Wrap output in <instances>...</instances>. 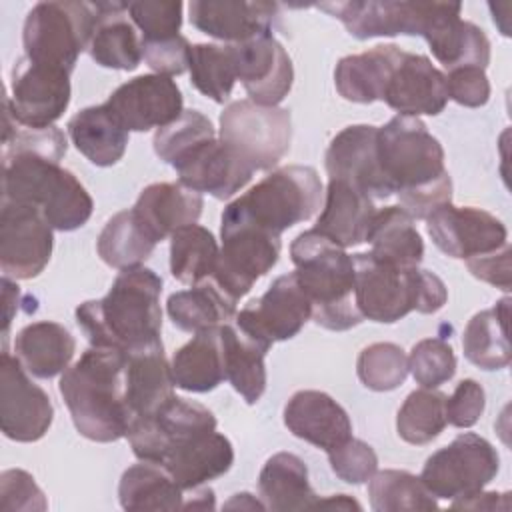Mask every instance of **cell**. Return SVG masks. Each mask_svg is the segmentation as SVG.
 I'll return each instance as SVG.
<instances>
[{
	"label": "cell",
	"mask_w": 512,
	"mask_h": 512,
	"mask_svg": "<svg viewBox=\"0 0 512 512\" xmlns=\"http://www.w3.org/2000/svg\"><path fill=\"white\" fill-rule=\"evenodd\" d=\"M378 160L400 206L416 220L452 202L444 148L416 116L396 114L378 128Z\"/></svg>",
	"instance_id": "1"
},
{
	"label": "cell",
	"mask_w": 512,
	"mask_h": 512,
	"mask_svg": "<svg viewBox=\"0 0 512 512\" xmlns=\"http://www.w3.org/2000/svg\"><path fill=\"white\" fill-rule=\"evenodd\" d=\"M162 278L144 266L122 270L108 294L76 308V322L90 346L132 354L162 342Z\"/></svg>",
	"instance_id": "2"
},
{
	"label": "cell",
	"mask_w": 512,
	"mask_h": 512,
	"mask_svg": "<svg viewBox=\"0 0 512 512\" xmlns=\"http://www.w3.org/2000/svg\"><path fill=\"white\" fill-rule=\"evenodd\" d=\"M60 394L76 430L92 442H116L134 420L126 402V354L90 346L60 376Z\"/></svg>",
	"instance_id": "3"
},
{
	"label": "cell",
	"mask_w": 512,
	"mask_h": 512,
	"mask_svg": "<svg viewBox=\"0 0 512 512\" xmlns=\"http://www.w3.org/2000/svg\"><path fill=\"white\" fill-rule=\"evenodd\" d=\"M2 164V200L38 208L60 232H72L92 216V196L58 160L34 150H2Z\"/></svg>",
	"instance_id": "4"
},
{
	"label": "cell",
	"mask_w": 512,
	"mask_h": 512,
	"mask_svg": "<svg viewBox=\"0 0 512 512\" xmlns=\"http://www.w3.org/2000/svg\"><path fill=\"white\" fill-rule=\"evenodd\" d=\"M290 258L318 326L344 332L362 322L354 300V262L342 246L312 228L292 240Z\"/></svg>",
	"instance_id": "5"
},
{
	"label": "cell",
	"mask_w": 512,
	"mask_h": 512,
	"mask_svg": "<svg viewBox=\"0 0 512 512\" xmlns=\"http://www.w3.org/2000/svg\"><path fill=\"white\" fill-rule=\"evenodd\" d=\"M354 300L362 318L394 324L412 310L434 314L448 300L440 276L418 266H396L372 252L352 254Z\"/></svg>",
	"instance_id": "6"
},
{
	"label": "cell",
	"mask_w": 512,
	"mask_h": 512,
	"mask_svg": "<svg viewBox=\"0 0 512 512\" xmlns=\"http://www.w3.org/2000/svg\"><path fill=\"white\" fill-rule=\"evenodd\" d=\"M96 22V2H38L24 20V56L36 64L72 74L78 56L90 46Z\"/></svg>",
	"instance_id": "7"
},
{
	"label": "cell",
	"mask_w": 512,
	"mask_h": 512,
	"mask_svg": "<svg viewBox=\"0 0 512 512\" xmlns=\"http://www.w3.org/2000/svg\"><path fill=\"white\" fill-rule=\"evenodd\" d=\"M220 254L214 268V282L234 300L246 296L258 278L268 274L280 256V234H274L232 200L220 218Z\"/></svg>",
	"instance_id": "8"
},
{
	"label": "cell",
	"mask_w": 512,
	"mask_h": 512,
	"mask_svg": "<svg viewBox=\"0 0 512 512\" xmlns=\"http://www.w3.org/2000/svg\"><path fill=\"white\" fill-rule=\"evenodd\" d=\"M262 228L282 234L310 220L322 202V182L312 166H282L234 200Z\"/></svg>",
	"instance_id": "9"
},
{
	"label": "cell",
	"mask_w": 512,
	"mask_h": 512,
	"mask_svg": "<svg viewBox=\"0 0 512 512\" xmlns=\"http://www.w3.org/2000/svg\"><path fill=\"white\" fill-rule=\"evenodd\" d=\"M254 172L274 168L290 150L292 118L278 106L230 102L220 114V136Z\"/></svg>",
	"instance_id": "10"
},
{
	"label": "cell",
	"mask_w": 512,
	"mask_h": 512,
	"mask_svg": "<svg viewBox=\"0 0 512 512\" xmlns=\"http://www.w3.org/2000/svg\"><path fill=\"white\" fill-rule=\"evenodd\" d=\"M498 470L496 448L486 438L464 432L428 456L420 480L436 498L456 500L480 492L496 478Z\"/></svg>",
	"instance_id": "11"
},
{
	"label": "cell",
	"mask_w": 512,
	"mask_h": 512,
	"mask_svg": "<svg viewBox=\"0 0 512 512\" xmlns=\"http://www.w3.org/2000/svg\"><path fill=\"white\" fill-rule=\"evenodd\" d=\"M450 2H398V0H350L322 2L320 10L338 18L348 34L358 40L378 36H422L446 12Z\"/></svg>",
	"instance_id": "12"
},
{
	"label": "cell",
	"mask_w": 512,
	"mask_h": 512,
	"mask_svg": "<svg viewBox=\"0 0 512 512\" xmlns=\"http://www.w3.org/2000/svg\"><path fill=\"white\" fill-rule=\"evenodd\" d=\"M70 104V72L22 56L10 76L4 106L24 128H50Z\"/></svg>",
	"instance_id": "13"
},
{
	"label": "cell",
	"mask_w": 512,
	"mask_h": 512,
	"mask_svg": "<svg viewBox=\"0 0 512 512\" xmlns=\"http://www.w3.org/2000/svg\"><path fill=\"white\" fill-rule=\"evenodd\" d=\"M312 318V302L300 288L296 274L278 276L256 300L236 312L234 324L270 350L274 342L294 338Z\"/></svg>",
	"instance_id": "14"
},
{
	"label": "cell",
	"mask_w": 512,
	"mask_h": 512,
	"mask_svg": "<svg viewBox=\"0 0 512 512\" xmlns=\"http://www.w3.org/2000/svg\"><path fill=\"white\" fill-rule=\"evenodd\" d=\"M212 430L216 418L204 404L170 396L152 414L136 416L126 436L138 460L160 464L178 442Z\"/></svg>",
	"instance_id": "15"
},
{
	"label": "cell",
	"mask_w": 512,
	"mask_h": 512,
	"mask_svg": "<svg viewBox=\"0 0 512 512\" xmlns=\"http://www.w3.org/2000/svg\"><path fill=\"white\" fill-rule=\"evenodd\" d=\"M52 230L38 208L2 200L0 268L4 276L14 280L36 278L50 262Z\"/></svg>",
	"instance_id": "16"
},
{
	"label": "cell",
	"mask_w": 512,
	"mask_h": 512,
	"mask_svg": "<svg viewBox=\"0 0 512 512\" xmlns=\"http://www.w3.org/2000/svg\"><path fill=\"white\" fill-rule=\"evenodd\" d=\"M54 418L50 396L28 378L26 368L8 350L0 356V426L14 442L40 440Z\"/></svg>",
	"instance_id": "17"
},
{
	"label": "cell",
	"mask_w": 512,
	"mask_h": 512,
	"mask_svg": "<svg viewBox=\"0 0 512 512\" xmlns=\"http://www.w3.org/2000/svg\"><path fill=\"white\" fill-rule=\"evenodd\" d=\"M426 230L438 250L460 260L490 254L508 244V230L500 218L452 202L442 204L426 218Z\"/></svg>",
	"instance_id": "18"
},
{
	"label": "cell",
	"mask_w": 512,
	"mask_h": 512,
	"mask_svg": "<svg viewBox=\"0 0 512 512\" xmlns=\"http://www.w3.org/2000/svg\"><path fill=\"white\" fill-rule=\"evenodd\" d=\"M104 104L126 132L164 128L184 110L178 84L160 74H142L120 84Z\"/></svg>",
	"instance_id": "19"
},
{
	"label": "cell",
	"mask_w": 512,
	"mask_h": 512,
	"mask_svg": "<svg viewBox=\"0 0 512 512\" xmlns=\"http://www.w3.org/2000/svg\"><path fill=\"white\" fill-rule=\"evenodd\" d=\"M230 46L236 78L242 82L250 100L262 106H278L294 82V68L286 48L272 32Z\"/></svg>",
	"instance_id": "20"
},
{
	"label": "cell",
	"mask_w": 512,
	"mask_h": 512,
	"mask_svg": "<svg viewBox=\"0 0 512 512\" xmlns=\"http://www.w3.org/2000/svg\"><path fill=\"white\" fill-rule=\"evenodd\" d=\"M172 168L176 170L180 184L200 194L206 192L216 200L234 196L254 174V170L216 136L194 144L172 164Z\"/></svg>",
	"instance_id": "21"
},
{
	"label": "cell",
	"mask_w": 512,
	"mask_h": 512,
	"mask_svg": "<svg viewBox=\"0 0 512 512\" xmlns=\"http://www.w3.org/2000/svg\"><path fill=\"white\" fill-rule=\"evenodd\" d=\"M326 172L334 180H346L362 188L372 200L392 196L378 160V128L354 124L340 130L324 154Z\"/></svg>",
	"instance_id": "22"
},
{
	"label": "cell",
	"mask_w": 512,
	"mask_h": 512,
	"mask_svg": "<svg viewBox=\"0 0 512 512\" xmlns=\"http://www.w3.org/2000/svg\"><path fill=\"white\" fill-rule=\"evenodd\" d=\"M276 2L194 0L188 4L190 24L224 44H240L268 34L278 16Z\"/></svg>",
	"instance_id": "23"
},
{
	"label": "cell",
	"mask_w": 512,
	"mask_h": 512,
	"mask_svg": "<svg viewBox=\"0 0 512 512\" xmlns=\"http://www.w3.org/2000/svg\"><path fill=\"white\" fill-rule=\"evenodd\" d=\"M382 102L402 116H436L448 104L446 74L430 58L404 52L384 90Z\"/></svg>",
	"instance_id": "24"
},
{
	"label": "cell",
	"mask_w": 512,
	"mask_h": 512,
	"mask_svg": "<svg viewBox=\"0 0 512 512\" xmlns=\"http://www.w3.org/2000/svg\"><path fill=\"white\" fill-rule=\"evenodd\" d=\"M284 424L296 438L326 452L352 438L348 412L320 390L294 392L284 406Z\"/></svg>",
	"instance_id": "25"
},
{
	"label": "cell",
	"mask_w": 512,
	"mask_h": 512,
	"mask_svg": "<svg viewBox=\"0 0 512 512\" xmlns=\"http://www.w3.org/2000/svg\"><path fill=\"white\" fill-rule=\"evenodd\" d=\"M202 208L200 192L180 182H154L140 192L132 210L148 236L158 244L176 230L196 224Z\"/></svg>",
	"instance_id": "26"
},
{
	"label": "cell",
	"mask_w": 512,
	"mask_h": 512,
	"mask_svg": "<svg viewBox=\"0 0 512 512\" xmlns=\"http://www.w3.org/2000/svg\"><path fill=\"white\" fill-rule=\"evenodd\" d=\"M232 462V442L224 434L212 430L190 436L172 446L160 466H164L186 492L226 474L232 468Z\"/></svg>",
	"instance_id": "27"
},
{
	"label": "cell",
	"mask_w": 512,
	"mask_h": 512,
	"mask_svg": "<svg viewBox=\"0 0 512 512\" xmlns=\"http://www.w3.org/2000/svg\"><path fill=\"white\" fill-rule=\"evenodd\" d=\"M376 214L372 198L346 180H328L324 208L314 230L342 248L366 242L368 228Z\"/></svg>",
	"instance_id": "28"
},
{
	"label": "cell",
	"mask_w": 512,
	"mask_h": 512,
	"mask_svg": "<svg viewBox=\"0 0 512 512\" xmlns=\"http://www.w3.org/2000/svg\"><path fill=\"white\" fill-rule=\"evenodd\" d=\"M462 4L450 2L448 10L436 18V22L424 34L432 56L446 68L478 66L490 64V40L480 26L462 20Z\"/></svg>",
	"instance_id": "29"
},
{
	"label": "cell",
	"mask_w": 512,
	"mask_h": 512,
	"mask_svg": "<svg viewBox=\"0 0 512 512\" xmlns=\"http://www.w3.org/2000/svg\"><path fill=\"white\" fill-rule=\"evenodd\" d=\"M404 50L396 44H378L360 54H350L338 60L334 84L344 100L372 104L382 100L384 90L402 60Z\"/></svg>",
	"instance_id": "30"
},
{
	"label": "cell",
	"mask_w": 512,
	"mask_h": 512,
	"mask_svg": "<svg viewBox=\"0 0 512 512\" xmlns=\"http://www.w3.org/2000/svg\"><path fill=\"white\" fill-rule=\"evenodd\" d=\"M98 22L90 38V58L102 68L134 70L142 62V38L128 20V4L96 2Z\"/></svg>",
	"instance_id": "31"
},
{
	"label": "cell",
	"mask_w": 512,
	"mask_h": 512,
	"mask_svg": "<svg viewBox=\"0 0 512 512\" xmlns=\"http://www.w3.org/2000/svg\"><path fill=\"white\" fill-rule=\"evenodd\" d=\"M14 352L28 374L48 380L70 366L76 352V340L62 324L38 320L16 334Z\"/></svg>",
	"instance_id": "32"
},
{
	"label": "cell",
	"mask_w": 512,
	"mask_h": 512,
	"mask_svg": "<svg viewBox=\"0 0 512 512\" xmlns=\"http://www.w3.org/2000/svg\"><path fill=\"white\" fill-rule=\"evenodd\" d=\"M174 386L162 342L126 354V402L134 418L152 414L174 396Z\"/></svg>",
	"instance_id": "33"
},
{
	"label": "cell",
	"mask_w": 512,
	"mask_h": 512,
	"mask_svg": "<svg viewBox=\"0 0 512 512\" xmlns=\"http://www.w3.org/2000/svg\"><path fill=\"white\" fill-rule=\"evenodd\" d=\"M258 492L272 512L310 510L318 502L304 460L292 452H276L266 460L258 476Z\"/></svg>",
	"instance_id": "34"
},
{
	"label": "cell",
	"mask_w": 512,
	"mask_h": 512,
	"mask_svg": "<svg viewBox=\"0 0 512 512\" xmlns=\"http://www.w3.org/2000/svg\"><path fill=\"white\" fill-rule=\"evenodd\" d=\"M174 384L186 392L204 394L226 380L220 326L194 332L170 362Z\"/></svg>",
	"instance_id": "35"
},
{
	"label": "cell",
	"mask_w": 512,
	"mask_h": 512,
	"mask_svg": "<svg viewBox=\"0 0 512 512\" xmlns=\"http://www.w3.org/2000/svg\"><path fill=\"white\" fill-rule=\"evenodd\" d=\"M68 136L76 150L94 166H112L122 160L128 146V132L118 124L106 104L88 106L68 120Z\"/></svg>",
	"instance_id": "36"
},
{
	"label": "cell",
	"mask_w": 512,
	"mask_h": 512,
	"mask_svg": "<svg viewBox=\"0 0 512 512\" xmlns=\"http://www.w3.org/2000/svg\"><path fill=\"white\" fill-rule=\"evenodd\" d=\"M236 302L224 292L214 278H206L188 290H178L168 296L166 312L172 324L184 332H200L228 324L236 318Z\"/></svg>",
	"instance_id": "37"
},
{
	"label": "cell",
	"mask_w": 512,
	"mask_h": 512,
	"mask_svg": "<svg viewBox=\"0 0 512 512\" xmlns=\"http://www.w3.org/2000/svg\"><path fill=\"white\" fill-rule=\"evenodd\" d=\"M508 316L510 298L506 296L468 320L462 334V348L468 362L482 370H502L510 364Z\"/></svg>",
	"instance_id": "38"
},
{
	"label": "cell",
	"mask_w": 512,
	"mask_h": 512,
	"mask_svg": "<svg viewBox=\"0 0 512 512\" xmlns=\"http://www.w3.org/2000/svg\"><path fill=\"white\" fill-rule=\"evenodd\" d=\"M224 372L232 388L246 400L256 404L266 390V346L246 336L236 324L228 322L220 326Z\"/></svg>",
	"instance_id": "39"
},
{
	"label": "cell",
	"mask_w": 512,
	"mask_h": 512,
	"mask_svg": "<svg viewBox=\"0 0 512 512\" xmlns=\"http://www.w3.org/2000/svg\"><path fill=\"white\" fill-rule=\"evenodd\" d=\"M120 506L130 512L182 510L184 490L170 472L154 462L134 464L124 470L118 484Z\"/></svg>",
	"instance_id": "40"
},
{
	"label": "cell",
	"mask_w": 512,
	"mask_h": 512,
	"mask_svg": "<svg viewBox=\"0 0 512 512\" xmlns=\"http://www.w3.org/2000/svg\"><path fill=\"white\" fill-rule=\"evenodd\" d=\"M366 242L372 254L396 266H418L424 256V242L414 226V218L402 206L376 210Z\"/></svg>",
	"instance_id": "41"
},
{
	"label": "cell",
	"mask_w": 512,
	"mask_h": 512,
	"mask_svg": "<svg viewBox=\"0 0 512 512\" xmlns=\"http://www.w3.org/2000/svg\"><path fill=\"white\" fill-rule=\"evenodd\" d=\"M154 248L156 242L142 228L132 208L114 214L104 224L96 242V250L102 262L116 270L142 266Z\"/></svg>",
	"instance_id": "42"
},
{
	"label": "cell",
	"mask_w": 512,
	"mask_h": 512,
	"mask_svg": "<svg viewBox=\"0 0 512 512\" xmlns=\"http://www.w3.org/2000/svg\"><path fill=\"white\" fill-rule=\"evenodd\" d=\"M218 254V242L204 226L190 224L170 236V272L182 284L194 286L212 278Z\"/></svg>",
	"instance_id": "43"
},
{
	"label": "cell",
	"mask_w": 512,
	"mask_h": 512,
	"mask_svg": "<svg viewBox=\"0 0 512 512\" xmlns=\"http://www.w3.org/2000/svg\"><path fill=\"white\" fill-rule=\"evenodd\" d=\"M370 506L376 512L436 510V496L424 486L420 476L406 470H376L368 480Z\"/></svg>",
	"instance_id": "44"
},
{
	"label": "cell",
	"mask_w": 512,
	"mask_h": 512,
	"mask_svg": "<svg viewBox=\"0 0 512 512\" xmlns=\"http://www.w3.org/2000/svg\"><path fill=\"white\" fill-rule=\"evenodd\" d=\"M446 394L434 388L410 392L396 416V432L408 444H428L446 428Z\"/></svg>",
	"instance_id": "45"
},
{
	"label": "cell",
	"mask_w": 512,
	"mask_h": 512,
	"mask_svg": "<svg viewBox=\"0 0 512 512\" xmlns=\"http://www.w3.org/2000/svg\"><path fill=\"white\" fill-rule=\"evenodd\" d=\"M188 70L192 86L218 104L228 100L238 80L230 44H194Z\"/></svg>",
	"instance_id": "46"
},
{
	"label": "cell",
	"mask_w": 512,
	"mask_h": 512,
	"mask_svg": "<svg viewBox=\"0 0 512 512\" xmlns=\"http://www.w3.org/2000/svg\"><path fill=\"white\" fill-rule=\"evenodd\" d=\"M356 374L368 390H396L408 376V356L394 342H374L360 352Z\"/></svg>",
	"instance_id": "47"
},
{
	"label": "cell",
	"mask_w": 512,
	"mask_h": 512,
	"mask_svg": "<svg viewBox=\"0 0 512 512\" xmlns=\"http://www.w3.org/2000/svg\"><path fill=\"white\" fill-rule=\"evenodd\" d=\"M212 136H216V130L208 116L194 108L182 110V114L172 124L156 130L154 152L162 162L172 166L194 144Z\"/></svg>",
	"instance_id": "48"
},
{
	"label": "cell",
	"mask_w": 512,
	"mask_h": 512,
	"mask_svg": "<svg viewBox=\"0 0 512 512\" xmlns=\"http://www.w3.org/2000/svg\"><path fill=\"white\" fill-rule=\"evenodd\" d=\"M408 372L422 388H438L454 378L456 354L444 338H424L410 350Z\"/></svg>",
	"instance_id": "49"
},
{
	"label": "cell",
	"mask_w": 512,
	"mask_h": 512,
	"mask_svg": "<svg viewBox=\"0 0 512 512\" xmlns=\"http://www.w3.org/2000/svg\"><path fill=\"white\" fill-rule=\"evenodd\" d=\"M182 2H130L128 14L140 28L142 40L174 38L182 26Z\"/></svg>",
	"instance_id": "50"
},
{
	"label": "cell",
	"mask_w": 512,
	"mask_h": 512,
	"mask_svg": "<svg viewBox=\"0 0 512 512\" xmlns=\"http://www.w3.org/2000/svg\"><path fill=\"white\" fill-rule=\"evenodd\" d=\"M332 472L348 484H364L378 470V456L374 448L358 438H348L340 446L328 450Z\"/></svg>",
	"instance_id": "51"
},
{
	"label": "cell",
	"mask_w": 512,
	"mask_h": 512,
	"mask_svg": "<svg viewBox=\"0 0 512 512\" xmlns=\"http://www.w3.org/2000/svg\"><path fill=\"white\" fill-rule=\"evenodd\" d=\"M44 492L34 482L32 474L20 468H10L0 474V510H46Z\"/></svg>",
	"instance_id": "52"
},
{
	"label": "cell",
	"mask_w": 512,
	"mask_h": 512,
	"mask_svg": "<svg viewBox=\"0 0 512 512\" xmlns=\"http://www.w3.org/2000/svg\"><path fill=\"white\" fill-rule=\"evenodd\" d=\"M190 42L178 34L166 40H142L144 62L160 76H178L188 70Z\"/></svg>",
	"instance_id": "53"
},
{
	"label": "cell",
	"mask_w": 512,
	"mask_h": 512,
	"mask_svg": "<svg viewBox=\"0 0 512 512\" xmlns=\"http://www.w3.org/2000/svg\"><path fill=\"white\" fill-rule=\"evenodd\" d=\"M446 90L450 100L466 108H480L490 100V80L484 68L478 66L448 70Z\"/></svg>",
	"instance_id": "54"
},
{
	"label": "cell",
	"mask_w": 512,
	"mask_h": 512,
	"mask_svg": "<svg viewBox=\"0 0 512 512\" xmlns=\"http://www.w3.org/2000/svg\"><path fill=\"white\" fill-rule=\"evenodd\" d=\"M486 406L484 388L474 378H464L450 396H446V420L456 428H472Z\"/></svg>",
	"instance_id": "55"
},
{
	"label": "cell",
	"mask_w": 512,
	"mask_h": 512,
	"mask_svg": "<svg viewBox=\"0 0 512 512\" xmlns=\"http://www.w3.org/2000/svg\"><path fill=\"white\" fill-rule=\"evenodd\" d=\"M474 278L492 284L504 292H510V246H502L496 252L474 256L466 260Z\"/></svg>",
	"instance_id": "56"
},
{
	"label": "cell",
	"mask_w": 512,
	"mask_h": 512,
	"mask_svg": "<svg viewBox=\"0 0 512 512\" xmlns=\"http://www.w3.org/2000/svg\"><path fill=\"white\" fill-rule=\"evenodd\" d=\"M2 298H4V334H6L14 316V306L18 308V298H20L18 284H14L8 276L2 278Z\"/></svg>",
	"instance_id": "57"
},
{
	"label": "cell",
	"mask_w": 512,
	"mask_h": 512,
	"mask_svg": "<svg viewBox=\"0 0 512 512\" xmlns=\"http://www.w3.org/2000/svg\"><path fill=\"white\" fill-rule=\"evenodd\" d=\"M192 498L190 500H184V508L182 510H212L214 508V492L210 488H194L192 490Z\"/></svg>",
	"instance_id": "58"
},
{
	"label": "cell",
	"mask_w": 512,
	"mask_h": 512,
	"mask_svg": "<svg viewBox=\"0 0 512 512\" xmlns=\"http://www.w3.org/2000/svg\"><path fill=\"white\" fill-rule=\"evenodd\" d=\"M224 508H248V510H266L264 502L252 498V494L248 492H240V494H234L226 504Z\"/></svg>",
	"instance_id": "59"
},
{
	"label": "cell",
	"mask_w": 512,
	"mask_h": 512,
	"mask_svg": "<svg viewBox=\"0 0 512 512\" xmlns=\"http://www.w3.org/2000/svg\"><path fill=\"white\" fill-rule=\"evenodd\" d=\"M314 508H356V510H360L362 506L354 500V498H350V496H346V494H336V496H328L326 500H320L318 498V502H316V506Z\"/></svg>",
	"instance_id": "60"
}]
</instances>
